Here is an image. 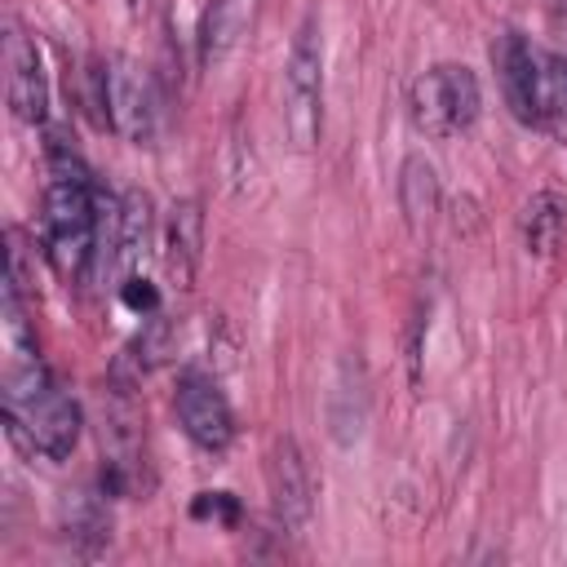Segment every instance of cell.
<instances>
[{
  "label": "cell",
  "instance_id": "3",
  "mask_svg": "<svg viewBox=\"0 0 567 567\" xmlns=\"http://www.w3.org/2000/svg\"><path fill=\"white\" fill-rule=\"evenodd\" d=\"M408 111L425 137H456L483 111L478 75L461 62H439L408 84Z\"/></svg>",
  "mask_w": 567,
  "mask_h": 567
},
{
  "label": "cell",
  "instance_id": "14",
  "mask_svg": "<svg viewBox=\"0 0 567 567\" xmlns=\"http://www.w3.org/2000/svg\"><path fill=\"white\" fill-rule=\"evenodd\" d=\"M239 35V0H213L204 9V22H199V62L213 66L230 53Z\"/></svg>",
  "mask_w": 567,
  "mask_h": 567
},
{
  "label": "cell",
  "instance_id": "11",
  "mask_svg": "<svg viewBox=\"0 0 567 567\" xmlns=\"http://www.w3.org/2000/svg\"><path fill=\"white\" fill-rule=\"evenodd\" d=\"M199 252H204L199 199H177L168 213V230H164V266H168V279L177 288H190V279L199 270Z\"/></svg>",
  "mask_w": 567,
  "mask_h": 567
},
{
  "label": "cell",
  "instance_id": "9",
  "mask_svg": "<svg viewBox=\"0 0 567 567\" xmlns=\"http://www.w3.org/2000/svg\"><path fill=\"white\" fill-rule=\"evenodd\" d=\"M4 93L22 124H44L49 115V75L35 40L22 27L4 31Z\"/></svg>",
  "mask_w": 567,
  "mask_h": 567
},
{
  "label": "cell",
  "instance_id": "8",
  "mask_svg": "<svg viewBox=\"0 0 567 567\" xmlns=\"http://www.w3.org/2000/svg\"><path fill=\"white\" fill-rule=\"evenodd\" d=\"M266 487H270L275 523L284 532H301L315 509V487H310V470H306L297 439H275L270 461H266Z\"/></svg>",
  "mask_w": 567,
  "mask_h": 567
},
{
  "label": "cell",
  "instance_id": "1",
  "mask_svg": "<svg viewBox=\"0 0 567 567\" xmlns=\"http://www.w3.org/2000/svg\"><path fill=\"white\" fill-rule=\"evenodd\" d=\"M97 186L84 159L53 137L49 186H44V257L62 279H84L97 257Z\"/></svg>",
  "mask_w": 567,
  "mask_h": 567
},
{
  "label": "cell",
  "instance_id": "13",
  "mask_svg": "<svg viewBox=\"0 0 567 567\" xmlns=\"http://www.w3.org/2000/svg\"><path fill=\"white\" fill-rule=\"evenodd\" d=\"M567 235V195L558 190H536L523 208V244L536 257H549Z\"/></svg>",
  "mask_w": 567,
  "mask_h": 567
},
{
  "label": "cell",
  "instance_id": "10",
  "mask_svg": "<svg viewBox=\"0 0 567 567\" xmlns=\"http://www.w3.org/2000/svg\"><path fill=\"white\" fill-rule=\"evenodd\" d=\"M151 235V199L142 190H128L111 217V244H106V261L115 270V279H133L142 266V248Z\"/></svg>",
  "mask_w": 567,
  "mask_h": 567
},
{
  "label": "cell",
  "instance_id": "4",
  "mask_svg": "<svg viewBox=\"0 0 567 567\" xmlns=\"http://www.w3.org/2000/svg\"><path fill=\"white\" fill-rule=\"evenodd\" d=\"M319 124H323V40H319V18L306 13L284 62V128L297 151H310L319 142Z\"/></svg>",
  "mask_w": 567,
  "mask_h": 567
},
{
  "label": "cell",
  "instance_id": "7",
  "mask_svg": "<svg viewBox=\"0 0 567 567\" xmlns=\"http://www.w3.org/2000/svg\"><path fill=\"white\" fill-rule=\"evenodd\" d=\"M496 71H501V89L505 102L514 111V120L523 124H545V58L527 44L523 31H501V40L492 44Z\"/></svg>",
  "mask_w": 567,
  "mask_h": 567
},
{
  "label": "cell",
  "instance_id": "5",
  "mask_svg": "<svg viewBox=\"0 0 567 567\" xmlns=\"http://www.w3.org/2000/svg\"><path fill=\"white\" fill-rule=\"evenodd\" d=\"M102 106H106V124L128 137L133 146H151L155 133H159V89H155V75L115 53L106 66H102Z\"/></svg>",
  "mask_w": 567,
  "mask_h": 567
},
{
  "label": "cell",
  "instance_id": "6",
  "mask_svg": "<svg viewBox=\"0 0 567 567\" xmlns=\"http://www.w3.org/2000/svg\"><path fill=\"white\" fill-rule=\"evenodd\" d=\"M177 421L186 430V439L199 447V452H213L221 456L235 439V412L221 394V385L204 372H182L177 381Z\"/></svg>",
  "mask_w": 567,
  "mask_h": 567
},
{
  "label": "cell",
  "instance_id": "12",
  "mask_svg": "<svg viewBox=\"0 0 567 567\" xmlns=\"http://www.w3.org/2000/svg\"><path fill=\"white\" fill-rule=\"evenodd\" d=\"M439 199H443V190H439L434 164L425 155H408L403 168H399V208H403V221L416 235L430 230V221L439 213Z\"/></svg>",
  "mask_w": 567,
  "mask_h": 567
},
{
  "label": "cell",
  "instance_id": "2",
  "mask_svg": "<svg viewBox=\"0 0 567 567\" xmlns=\"http://www.w3.org/2000/svg\"><path fill=\"white\" fill-rule=\"evenodd\" d=\"M4 416L9 430L40 456L66 461L80 443V408L53 385L40 359H13L4 372Z\"/></svg>",
  "mask_w": 567,
  "mask_h": 567
}]
</instances>
